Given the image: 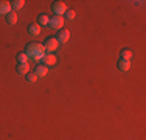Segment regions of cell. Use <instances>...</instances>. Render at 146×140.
I'll list each match as a JSON object with an SVG mask.
<instances>
[{
    "instance_id": "6",
    "label": "cell",
    "mask_w": 146,
    "mask_h": 140,
    "mask_svg": "<svg viewBox=\"0 0 146 140\" xmlns=\"http://www.w3.org/2000/svg\"><path fill=\"white\" fill-rule=\"evenodd\" d=\"M40 61H42V65H45V67H48V65H54L56 64V56H54L53 53H45Z\"/></svg>"
},
{
    "instance_id": "12",
    "label": "cell",
    "mask_w": 146,
    "mask_h": 140,
    "mask_svg": "<svg viewBox=\"0 0 146 140\" xmlns=\"http://www.w3.org/2000/svg\"><path fill=\"white\" fill-rule=\"evenodd\" d=\"M23 6H25V2L23 0H14V2H11V9L13 11H19V9H22Z\"/></svg>"
},
{
    "instance_id": "14",
    "label": "cell",
    "mask_w": 146,
    "mask_h": 140,
    "mask_svg": "<svg viewBox=\"0 0 146 140\" xmlns=\"http://www.w3.org/2000/svg\"><path fill=\"white\" fill-rule=\"evenodd\" d=\"M6 22H8L9 25H14V23H17V14L14 11H11L9 14H6Z\"/></svg>"
},
{
    "instance_id": "2",
    "label": "cell",
    "mask_w": 146,
    "mask_h": 140,
    "mask_svg": "<svg viewBox=\"0 0 146 140\" xmlns=\"http://www.w3.org/2000/svg\"><path fill=\"white\" fill-rule=\"evenodd\" d=\"M42 45L45 48V53H53V51L59 47V42L56 41V37H47Z\"/></svg>"
},
{
    "instance_id": "1",
    "label": "cell",
    "mask_w": 146,
    "mask_h": 140,
    "mask_svg": "<svg viewBox=\"0 0 146 140\" xmlns=\"http://www.w3.org/2000/svg\"><path fill=\"white\" fill-rule=\"evenodd\" d=\"M25 55L28 58L34 59V61H40L42 56L45 55V48L42 44H37V42H30L25 47Z\"/></svg>"
},
{
    "instance_id": "7",
    "label": "cell",
    "mask_w": 146,
    "mask_h": 140,
    "mask_svg": "<svg viewBox=\"0 0 146 140\" xmlns=\"http://www.w3.org/2000/svg\"><path fill=\"white\" fill-rule=\"evenodd\" d=\"M11 9V2H6V0H0V16H6L9 14Z\"/></svg>"
},
{
    "instance_id": "5",
    "label": "cell",
    "mask_w": 146,
    "mask_h": 140,
    "mask_svg": "<svg viewBox=\"0 0 146 140\" xmlns=\"http://www.w3.org/2000/svg\"><path fill=\"white\" fill-rule=\"evenodd\" d=\"M70 39V31L65 30V28H61V30H58L56 33V41L59 44H65V42H68Z\"/></svg>"
},
{
    "instance_id": "3",
    "label": "cell",
    "mask_w": 146,
    "mask_h": 140,
    "mask_svg": "<svg viewBox=\"0 0 146 140\" xmlns=\"http://www.w3.org/2000/svg\"><path fill=\"white\" fill-rule=\"evenodd\" d=\"M51 11L56 14V16H64V14L67 13V3L58 0V2L53 3V6H51Z\"/></svg>"
},
{
    "instance_id": "4",
    "label": "cell",
    "mask_w": 146,
    "mask_h": 140,
    "mask_svg": "<svg viewBox=\"0 0 146 140\" xmlns=\"http://www.w3.org/2000/svg\"><path fill=\"white\" fill-rule=\"evenodd\" d=\"M48 25L53 28V30H61V28L64 27V17L62 16H51Z\"/></svg>"
},
{
    "instance_id": "10",
    "label": "cell",
    "mask_w": 146,
    "mask_h": 140,
    "mask_svg": "<svg viewBox=\"0 0 146 140\" xmlns=\"http://www.w3.org/2000/svg\"><path fill=\"white\" fill-rule=\"evenodd\" d=\"M48 73V67H45V65H36V70H34V75L37 76V78H44L45 75Z\"/></svg>"
},
{
    "instance_id": "9",
    "label": "cell",
    "mask_w": 146,
    "mask_h": 140,
    "mask_svg": "<svg viewBox=\"0 0 146 140\" xmlns=\"http://www.w3.org/2000/svg\"><path fill=\"white\" fill-rule=\"evenodd\" d=\"M117 65H118V69L121 70V72H127V70L131 69V61H126V59H118V62H117Z\"/></svg>"
},
{
    "instance_id": "13",
    "label": "cell",
    "mask_w": 146,
    "mask_h": 140,
    "mask_svg": "<svg viewBox=\"0 0 146 140\" xmlns=\"http://www.w3.org/2000/svg\"><path fill=\"white\" fill-rule=\"evenodd\" d=\"M48 22H50V16L48 14H39V17H37V23L39 25H48Z\"/></svg>"
},
{
    "instance_id": "15",
    "label": "cell",
    "mask_w": 146,
    "mask_h": 140,
    "mask_svg": "<svg viewBox=\"0 0 146 140\" xmlns=\"http://www.w3.org/2000/svg\"><path fill=\"white\" fill-rule=\"evenodd\" d=\"M132 50H129V48H123L121 50V59H126V61H131V58H132Z\"/></svg>"
},
{
    "instance_id": "16",
    "label": "cell",
    "mask_w": 146,
    "mask_h": 140,
    "mask_svg": "<svg viewBox=\"0 0 146 140\" xmlns=\"http://www.w3.org/2000/svg\"><path fill=\"white\" fill-rule=\"evenodd\" d=\"M17 62H19V64H25V62H28V56L25 55V51L17 53Z\"/></svg>"
},
{
    "instance_id": "17",
    "label": "cell",
    "mask_w": 146,
    "mask_h": 140,
    "mask_svg": "<svg viewBox=\"0 0 146 140\" xmlns=\"http://www.w3.org/2000/svg\"><path fill=\"white\" fill-rule=\"evenodd\" d=\"M75 16H76V13L73 11V9H67V13H65V17H67L68 20H73V19H75Z\"/></svg>"
},
{
    "instance_id": "8",
    "label": "cell",
    "mask_w": 146,
    "mask_h": 140,
    "mask_svg": "<svg viewBox=\"0 0 146 140\" xmlns=\"http://www.w3.org/2000/svg\"><path fill=\"white\" fill-rule=\"evenodd\" d=\"M27 31H28V34H31V36H37V34L40 33V25L39 23H30L28 27H27Z\"/></svg>"
},
{
    "instance_id": "18",
    "label": "cell",
    "mask_w": 146,
    "mask_h": 140,
    "mask_svg": "<svg viewBox=\"0 0 146 140\" xmlns=\"http://www.w3.org/2000/svg\"><path fill=\"white\" fill-rule=\"evenodd\" d=\"M37 79V76L34 75V73H28V75H27V81L28 83H34Z\"/></svg>"
},
{
    "instance_id": "11",
    "label": "cell",
    "mask_w": 146,
    "mask_h": 140,
    "mask_svg": "<svg viewBox=\"0 0 146 140\" xmlns=\"http://www.w3.org/2000/svg\"><path fill=\"white\" fill-rule=\"evenodd\" d=\"M17 73L19 75H28L30 73V65H28V62H25V64H17Z\"/></svg>"
}]
</instances>
